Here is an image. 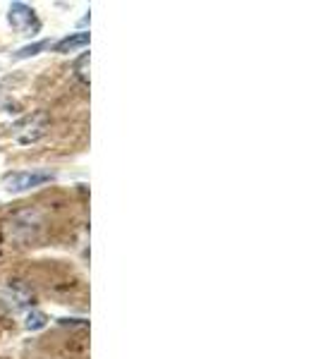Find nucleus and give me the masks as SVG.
Segmentation results:
<instances>
[{
	"label": "nucleus",
	"mask_w": 318,
	"mask_h": 359,
	"mask_svg": "<svg viewBox=\"0 0 318 359\" xmlns=\"http://www.w3.org/2000/svg\"><path fill=\"white\" fill-rule=\"evenodd\" d=\"M50 180H53V175L43 170H20V172H8L3 177V187L13 194H22L29 192V189L41 187V184L50 182Z\"/></svg>",
	"instance_id": "f257e3e1"
},
{
	"label": "nucleus",
	"mask_w": 318,
	"mask_h": 359,
	"mask_svg": "<svg viewBox=\"0 0 318 359\" xmlns=\"http://www.w3.org/2000/svg\"><path fill=\"white\" fill-rule=\"evenodd\" d=\"M8 22L13 25L15 32L25 34V36H34V34L41 29V22H39L36 13H34L29 5L25 3H15L10 5V13H8Z\"/></svg>",
	"instance_id": "f03ea898"
},
{
	"label": "nucleus",
	"mask_w": 318,
	"mask_h": 359,
	"mask_svg": "<svg viewBox=\"0 0 318 359\" xmlns=\"http://www.w3.org/2000/svg\"><path fill=\"white\" fill-rule=\"evenodd\" d=\"M89 32H77V34H69V36L60 39V41H55L50 48L55 50V53H74V50H84L86 46H89Z\"/></svg>",
	"instance_id": "7ed1b4c3"
},
{
	"label": "nucleus",
	"mask_w": 318,
	"mask_h": 359,
	"mask_svg": "<svg viewBox=\"0 0 318 359\" xmlns=\"http://www.w3.org/2000/svg\"><path fill=\"white\" fill-rule=\"evenodd\" d=\"M50 41H39V43H32V46H25V48H20L15 53V57L17 60H25V57H32V55H39L41 50H46V48H50Z\"/></svg>",
	"instance_id": "20e7f679"
},
{
	"label": "nucleus",
	"mask_w": 318,
	"mask_h": 359,
	"mask_svg": "<svg viewBox=\"0 0 318 359\" xmlns=\"http://www.w3.org/2000/svg\"><path fill=\"white\" fill-rule=\"evenodd\" d=\"M89 53H82L79 55V60L74 62V72H77V77L82 79L84 84H89Z\"/></svg>",
	"instance_id": "39448f33"
},
{
	"label": "nucleus",
	"mask_w": 318,
	"mask_h": 359,
	"mask_svg": "<svg viewBox=\"0 0 318 359\" xmlns=\"http://www.w3.org/2000/svg\"><path fill=\"white\" fill-rule=\"evenodd\" d=\"M46 326V314H41V311H29L27 316V328L29 331H39V328Z\"/></svg>",
	"instance_id": "423d86ee"
}]
</instances>
